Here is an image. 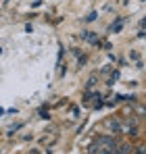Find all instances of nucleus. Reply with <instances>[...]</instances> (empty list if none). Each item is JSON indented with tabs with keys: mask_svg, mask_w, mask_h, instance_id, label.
I'll list each match as a JSON object with an SVG mask.
<instances>
[{
	"mask_svg": "<svg viewBox=\"0 0 146 154\" xmlns=\"http://www.w3.org/2000/svg\"><path fill=\"white\" fill-rule=\"evenodd\" d=\"M117 137H111V135H98L96 142H94V146L90 148V152H96V150H115V146H117Z\"/></svg>",
	"mask_w": 146,
	"mask_h": 154,
	"instance_id": "nucleus-1",
	"label": "nucleus"
},
{
	"mask_svg": "<svg viewBox=\"0 0 146 154\" xmlns=\"http://www.w3.org/2000/svg\"><path fill=\"white\" fill-rule=\"evenodd\" d=\"M106 127L111 129V131H115V133H119L121 131V121L119 119H109L106 121Z\"/></svg>",
	"mask_w": 146,
	"mask_h": 154,
	"instance_id": "nucleus-2",
	"label": "nucleus"
}]
</instances>
